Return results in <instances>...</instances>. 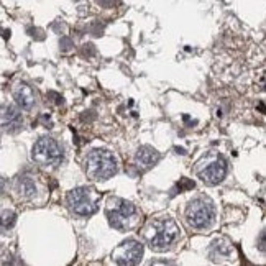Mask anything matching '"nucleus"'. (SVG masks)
<instances>
[{"label": "nucleus", "instance_id": "nucleus-1", "mask_svg": "<svg viewBox=\"0 0 266 266\" xmlns=\"http://www.w3.org/2000/svg\"><path fill=\"white\" fill-rule=\"evenodd\" d=\"M179 225L169 217H166V219H155L148 222L143 230V236L153 250L161 251L169 248L179 238Z\"/></svg>", "mask_w": 266, "mask_h": 266}, {"label": "nucleus", "instance_id": "nucleus-4", "mask_svg": "<svg viewBox=\"0 0 266 266\" xmlns=\"http://www.w3.org/2000/svg\"><path fill=\"white\" fill-rule=\"evenodd\" d=\"M196 172L205 184H219L227 176V161L217 153H209L197 161Z\"/></svg>", "mask_w": 266, "mask_h": 266}, {"label": "nucleus", "instance_id": "nucleus-10", "mask_svg": "<svg viewBox=\"0 0 266 266\" xmlns=\"http://www.w3.org/2000/svg\"><path fill=\"white\" fill-rule=\"evenodd\" d=\"M158 161H160V153H158L155 148H151L148 145L138 148V151L135 155V163H136L138 167H141V169H148V167L155 166Z\"/></svg>", "mask_w": 266, "mask_h": 266}, {"label": "nucleus", "instance_id": "nucleus-8", "mask_svg": "<svg viewBox=\"0 0 266 266\" xmlns=\"http://www.w3.org/2000/svg\"><path fill=\"white\" fill-rule=\"evenodd\" d=\"M143 256V245L136 240H125L122 241L120 245L113 250L112 260L115 261L117 265H136L141 261Z\"/></svg>", "mask_w": 266, "mask_h": 266}, {"label": "nucleus", "instance_id": "nucleus-13", "mask_svg": "<svg viewBox=\"0 0 266 266\" xmlns=\"http://www.w3.org/2000/svg\"><path fill=\"white\" fill-rule=\"evenodd\" d=\"M17 222V214L12 210L0 212V230H10Z\"/></svg>", "mask_w": 266, "mask_h": 266}, {"label": "nucleus", "instance_id": "nucleus-16", "mask_svg": "<svg viewBox=\"0 0 266 266\" xmlns=\"http://www.w3.org/2000/svg\"><path fill=\"white\" fill-rule=\"evenodd\" d=\"M72 48V41L69 38H61V49L63 51H69Z\"/></svg>", "mask_w": 266, "mask_h": 266}, {"label": "nucleus", "instance_id": "nucleus-3", "mask_svg": "<svg viewBox=\"0 0 266 266\" xmlns=\"http://www.w3.org/2000/svg\"><path fill=\"white\" fill-rule=\"evenodd\" d=\"M118 169L117 158L107 150H94L86 158V172L94 181H107Z\"/></svg>", "mask_w": 266, "mask_h": 266}, {"label": "nucleus", "instance_id": "nucleus-17", "mask_svg": "<svg viewBox=\"0 0 266 266\" xmlns=\"http://www.w3.org/2000/svg\"><path fill=\"white\" fill-rule=\"evenodd\" d=\"M48 97H51V99H54V103H58V105H59V103H63V97L61 96H59V94L58 92H54V91H49L48 92Z\"/></svg>", "mask_w": 266, "mask_h": 266}, {"label": "nucleus", "instance_id": "nucleus-18", "mask_svg": "<svg viewBox=\"0 0 266 266\" xmlns=\"http://www.w3.org/2000/svg\"><path fill=\"white\" fill-rule=\"evenodd\" d=\"M94 118H96V115H94L92 110L84 112L82 115H81V120H82V122H91V120H94Z\"/></svg>", "mask_w": 266, "mask_h": 266}, {"label": "nucleus", "instance_id": "nucleus-7", "mask_svg": "<svg viewBox=\"0 0 266 266\" xmlns=\"http://www.w3.org/2000/svg\"><path fill=\"white\" fill-rule=\"evenodd\" d=\"M33 161L39 166H56L63 160V148L56 140L49 136H43L33 146Z\"/></svg>", "mask_w": 266, "mask_h": 266}, {"label": "nucleus", "instance_id": "nucleus-6", "mask_svg": "<svg viewBox=\"0 0 266 266\" xmlns=\"http://www.w3.org/2000/svg\"><path fill=\"white\" fill-rule=\"evenodd\" d=\"M214 215H215L214 204H212L210 200L204 199V197L194 199L187 204L186 219H187V224H189L192 229H197V230L207 229V227L212 224V220H214Z\"/></svg>", "mask_w": 266, "mask_h": 266}, {"label": "nucleus", "instance_id": "nucleus-14", "mask_svg": "<svg viewBox=\"0 0 266 266\" xmlns=\"http://www.w3.org/2000/svg\"><path fill=\"white\" fill-rule=\"evenodd\" d=\"M177 187H179V191L192 189V187H194V182H192L191 179H187V177H182L181 182H179V184H177Z\"/></svg>", "mask_w": 266, "mask_h": 266}, {"label": "nucleus", "instance_id": "nucleus-20", "mask_svg": "<svg viewBox=\"0 0 266 266\" xmlns=\"http://www.w3.org/2000/svg\"><path fill=\"white\" fill-rule=\"evenodd\" d=\"M260 250L265 251V232H261V240H260Z\"/></svg>", "mask_w": 266, "mask_h": 266}, {"label": "nucleus", "instance_id": "nucleus-15", "mask_svg": "<svg viewBox=\"0 0 266 266\" xmlns=\"http://www.w3.org/2000/svg\"><path fill=\"white\" fill-rule=\"evenodd\" d=\"M96 54V49H94V44H91V43H87V44H84L82 46V56H94Z\"/></svg>", "mask_w": 266, "mask_h": 266}, {"label": "nucleus", "instance_id": "nucleus-9", "mask_svg": "<svg viewBox=\"0 0 266 266\" xmlns=\"http://www.w3.org/2000/svg\"><path fill=\"white\" fill-rule=\"evenodd\" d=\"M0 123L7 130H18L22 127V113L15 105H2L0 107Z\"/></svg>", "mask_w": 266, "mask_h": 266}, {"label": "nucleus", "instance_id": "nucleus-12", "mask_svg": "<svg viewBox=\"0 0 266 266\" xmlns=\"http://www.w3.org/2000/svg\"><path fill=\"white\" fill-rule=\"evenodd\" d=\"M15 189H17L18 196L23 199H32L36 194V184L30 176H20L17 182H15Z\"/></svg>", "mask_w": 266, "mask_h": 266}, {"label": "nucleus", "instance_id": "nucleus-19", "mask_svg": "<svg viewBox=\"0 0 266 266\" xmlns=\"http://www.w3.org/2000/svg\"><path fill=\"white\" fill-rule=\"evenodd\" d=\"M99 2H100L103 7H113V5H115V0H99Z\"/></svg>", "mask_w": 266, "mask_h": 266}, {"label": "nucleus", "instance_id": "nucleus-11", "mask_svg": "<svg viewBox=\"0 0 266 266\" xmlns=\"http://www.w3.org/2000/svg\"><path fill=\"white\" fill-rule=\"evenodd\" d=\"M13 99L22 108H32L36 102V96L28 84H18L13 91Z\"/></svg>", "mask_w": 266, "mask_h": 266}, {"label": "nucleus", "instance_id": "nucleus-2", "mask_svg": "<svg viewBox=\"0 0 266 266\" xmlns=\"http://www.w3.org/2000/svg\"><path fill=\"white\" fill-rule=\"evenodd\" d=\"M105 215L110 227L122 232L133 229L138 224V217H140L136 205L120 197H110L107 200Z\"/></svg>", "mask_w": 266, "mask_h": 266}, {"label": "nucleus", "instance_id": "nucleus-5", "mask_svg": "<svg viewBox=\"0 0 266 266\" xmlns=\"http://www.w3.org/2000/svg\"><path fill=\"white\" fill-rule=\"evenodd\" d=\"M67 205L76 215L87 217L92 215L99 207L100 196L91 187H76V189L67 192Z\"/></svg>", "mask_w": 266, "mask_h": 266}, {"label": "nucleus", "instance_id": "nucleus-21", "mask_svg": "<svg viewBox=\"0 0 266 266\" xmlns=\"http://www.w3.org/2000/svg\"><path fill=\"white\" fill-rule=\"evenodd\" d=\"M3 189H5V179L2 176H0V194L3 192Z\"/></svg>", "mask_w": 266, "mask_h": 266}]
</instances>
